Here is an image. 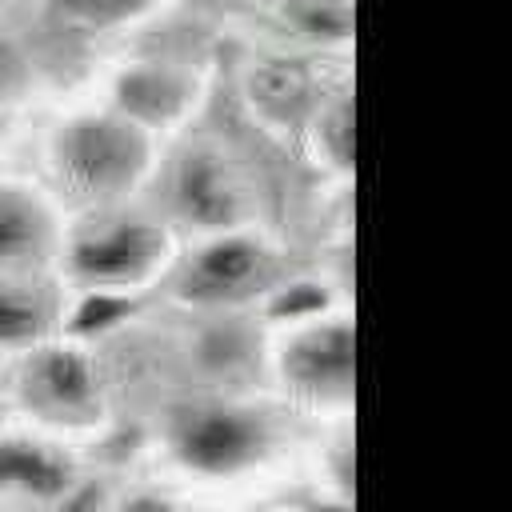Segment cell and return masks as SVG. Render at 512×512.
Masks as SVG:
<instances>
[{
  "label": "cell",
  "mask_w": 512,
  "mask_h": 512,
  "mask_svg": "<svg viewBox=\"0 0 512 512\" xmlns=\"http://www.w3.org/2000/svg\"><path fill=\"white\" fill-rule=\"evenodd\" d=\"M260 452V424L232 408H204L180 428V456L192 468L224 472L240 468Z\"/></svg>",
  "instance_id": "obj_4"
},
{
  "label": "cell",
  "mask_w": 512,
  "mask_h": 512,
  "mask_svg": "<svg viewBox=\"0 0 512 512\" xmlns=\"http://www.w3.org/2000/svg\"><path fill=\"white\" fill-rule=\"evenodd\" d=\"M176 204L200 228H228L240 216V192L216 152H192L176 176Z\"/></svg>",
  "instance_id": "obj_6"
},
{
  "label": "cell",
  "mask_w": 512,
  "mask_h": 512,
  "mask_svg": "<svg viewBox=\"0 0 512 512\" xmlns=\"http://www.w3.org/2000/svg\"><path fill=\"white\" fill-rule=\"evenodd\" d=\"M36 396H44L56 408H88L96 396V376L92 364L72 352V348H48L40 352V360L32 364V380Z\"/></svg>",
  "instance_id": "obj_8"
},
{
  "label": "cell",
  "mask_w": 512,
  "mask_h": 512,
  "mask_svg": "<svg viewBox=\"0 0 512 512\" xmlns=\"http://www.w3.org/2000/svg\"><path fill=\"white\" fill-rule=\"evenodd\" d=\"M264 272H268L264 244L248 236H220L192 256L188 272L180 276V296L192 304H228L252 292Z\"/></svg>",
  "instance_id": "obj_3"
},
{
  "label": "cell",
  "mask_w": 512,
  "mask_h": 512,
  "mask_svg": "<svg viewBox=\"0 0 512 512\" xmlns=\"http://www.w3.org/2000/svg\"><path fill=\"white\" fill-rule=\"evenodd\" d=\"M44 4L72 28L112 32V28H132L148 16H156L168 0H44Z\"/></svg>",
  "instance_id": "obj_9"
},
{
  "label": "cell",
  "mask_w": 512,
  "mask_h": 512,
  "mask_svg": "<svg viewBox=\"0 0 512 512\" xmlns=\"http://www.w3.org/2000/svg\"><path fill=\"white\" fill-rule=\"evenodd\" d=\"M252 92H256V100L264 104V108H272V112H296L300 104H304V96H308V76L296 68V64H288V60H272V64H264L256 76H252Z\"/></svg>",
  "instance_id": "obj_13"
},
{
  "label": "cell",
  "mask_w": 512,
  "mask_h": 512,
  "mask_svg": "<svg viewBox=\"0 0 512 512\" xmlns=\"http://www.w3.org/2000/svg\"><path fill=\"white\" fill-rule=\"evenodd\" d=\"M48 300L24 284L0 280V344H32L48 332Z\"/></svg>",
  "instance_id": "obj_10"
},
{
  "label": "cell",
  "mask_w": 512,
  "mask_h": 512,
  "mask_svg": "<svg viewBox=\"0 0 512 512\" xmlns=\"http://www.w3.org/2000/svg\"><path fill=\"white\" fill-rule=\"evenodd\" d=\"M284 372L296 388L336 396L352 384V328L344 320L320 324L312 332H300L284 348Z\"/></svg>",
  "instance_id": "obj_5"
},
{
  "label": "cell",
  "mask_w": 512,
  "mask_h": 512,
  "mask_svg": "<svg viewBox=\"0 0 512 512\" xmlns=\"http://www.w3.org/2000/svg\"><path fill=\"white\" fill-rule=\"evenodd\" d=\"M284 16L296 32L316 40H348L352 32V0H288Z\"/></svg>",
  "instance_id": "obj_12"
},
{
  "label": "cell",
  "mask_w": 512,
  "mask_h": 512,
  "mask_svg": "<svg viewBox=\"0 0 512 512\" xmlns=\"http://www.w3.org/2000/svg\"><path fill=\"white\" fill-rule=\"evenodd\" d=\"M132 512H168L164 504H156V500H136L132 504Z\"/></svg>",
  "instance_id": "obj_15"
},
{
  "label": "cell",
  "mask_w": 512,
  "mask_h": 512,
  "mask_svg": "<svg viewBox=\"0 0 512 512\" xmlns=\"http://www.w3.org/2000/svg\"><path fill=\"white\" fill-rule=\"evenodd\" d=\"M48 240H52L48 212L24 188L0 184V272L40 260Z\"/></svg>",
  "instance_id": "obj_7"
},
{
  "label": "cell",
  "mask_w": 512,
  "mask_h": 512,
  "mask_svg": "<svg viewBox=\"0 0 512 512\" xmlns=\"http://www.w3.org/2000/svg\"><path fill=\"white\" fill-rule=\"evenodd\" d=\"M168 256L164 228L148 220H116L72 244V272L92 288H124L148 280Z\"/></svg>",
  "instance_id": "obj_2"
},
{
  "label": "cell",
  "mask_w": 512,
  "mask_h": 512,
  "mask_svg": "<svg viewBox=\"0 0 512 512\" xmlns=\"http://www.w3.org/2000/svg\"><path fill=\"white\" fill-rule=\"evenodd\" d=\"M20 80V52L12 44V36L0 28V92H8Z\"/></svg>",
  "instance_id": "obj_14"
},
{
  "label": "cell",
  "mask_w": 512,
  "mask_h": 512,
  "mask_svg": "<svg viewBox=\"0 0 512 512\" xmlns=\"http://www.w3.org/2000/svg\"><path fill=\"white\" fill-rule=\"evenodd\" d=\"M56 172L68 192L84 200H108L132 188L148 164L144 124L124 112L112 116H80L56 136Z\"/></svg>",
  "instance_id": "obj_1"
},
{
  "label": "cell",
  "mask_w": 512,
  "mask_h": 512,
  "mask_svg": "<svg viewBox=\"0 0 512 512\" xmlns=\"http://www.w3.org/2000/svg\"><path fill=\"white\" fill-rule=\"evenodd\" d=\"M0 480L24 484V488H36V492H56L64 484V468L40 448L0 444Z\"/></svg>",
  "instance_id": "obj_11"
}]
</instances>
